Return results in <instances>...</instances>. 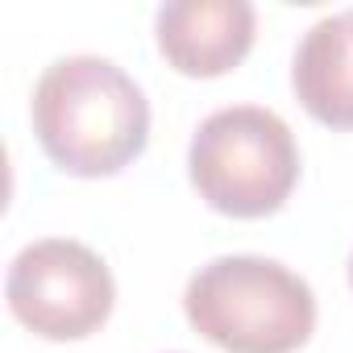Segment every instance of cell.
<instances>
[{
    "label": "cell",
    "mask_w": 353,
    "mask_h": 353,
    "mask_svg": "<svg viewBox=\"0 0 353 353\" xmlns=\"http://www.w3.org/2000/svg\"><path fill=\"white\" fill-rule=\"evenodd\" d=\"M291 88L328 129H353V9L320 17L295 46Z\"/></svg>",
    "instance_id": "cell-6"
},
{
    "label": "cell",
    "mask_w": 353,
    "mask_h": 353,
    "mask_svg": "<svg viewBox=\"0 0 353 353\" xmlns=\"http://www.w3.org/2000/svg\"><path fill=\"white\" fill-rule=\"evenodd\" d=\"M183 312L225 353H295L316 328L312 287L291 266L258 254L204 262L188 279Z\"/></svg>",
    "instance_id": "cell-2"
},
{
    "label": "cell",
    "mask_w": 353,
    "mask_h": 353,
    "mask_svg": "<svg viewBox=\"0 0 353 353\" xmlns=\"http://www.w3.org/2000/svg\"><path fill=\"white\" fill-rule=\"evenodd\" d=\"M349 287H353V254H349Z\"/></svg>",
    "instance_id": "cell-7"
},
{
    "label": "cell",
    "mask_w": 353,
    "mask_h": 353,
    "mask_svg": "<svg viewBox=\"0 0 353 353\" xmlns=\"http://www.w3.org/2000/svg\"><path fill=\"white\" fill-rule=\"evenodd\" d=\"M188 174L208 208L237 221L270 216L299 183V145L291 125L262 104L216 108L192 137Z\"/></svg>",
    "instance_id": "cell-3"
},
{
    "label": "cell",
    "mask_w": 353,
    "mask_h": 353,
    "mask_svg": "<svg viewBox=\"0 0 353 353\" xmlns=\"http://www.w3.org/2000/svg\"><path fill=\"white\" fill-rule=\"evenodd\" d=\"M254 30L258 13L250 0H170L154 17L158 50L192 79L233 71L254 46Z\"/></svg>",
    "instance_id": "cell-5"
},
{
    "label": "cell",
    "mask_w": 353,
    "mask_h": 353,
    "mask_svg": "<svg viewBox=\"0 0 353 353\" xmlns=\"http://www.w3.org/2000/svg\"><path fill=\"white\" fill-rule=\"evenodd\" d=\"M30 117L46 158L79 179L125 170L150 141L145 92L100 54L54 59L34 83Z\"/></svg>",
    "instance_id": "cell-1"
},
{
    "label": "cell",
    "mask_w": 353,
    "mask_h": 353,
    "mask_svg": "<svg viewBox=\"0 0 353 353\" xmlns=\"http://www.w3.org/2000/svg\"><path fill=\"white\" fill-rule=\"evenodd\" d=\"M13 316L46 341L92 336L117 303L112 270L96 250L71 237H46L26 245L5 279Z\"/></svg>",
    "instance_id": "cell-4"
}]
</instances>
